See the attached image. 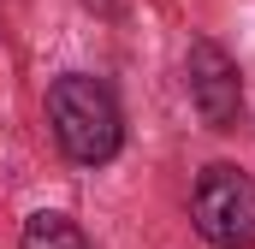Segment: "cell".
<instances>
[{
    "label": "cell",
    "instance_id": "cell-3",
    "mask_svg": "<svg viewBox=\"0 0 255 249\" xmlns=\"http://www.w3.org/2000/svg\"><path fill=\"white\" fill-rule=\"evenodd\" d=\"M184 83H190V101L208 130H232L238 119V101H244V83H238V65L220 42H190V60H184Z\"/></svg>",
    "mask_w": 255,
    "mask_h": 249
},
{
    "label": "cell",
    "instance_id": "cell-4",
    "mask_svg": "<svg viewBox=\"0 0 255 249\" xmlns=\"http://www.w3.org/2000/svg\"><path fill=\"white\" fill-rule=\"evenodd\" d=\"M18 249H89V238H83V226L65 220V214H30Z\"/></svg>",
    "mask_w": 255,
    "mask_h": 249
},
{
    "label": "cell",
    "instance_id": "cell-2",
    "mask_svg": "<svg viewBox=\"0 0 255 249\" xmlns=\"http://www.w3.org/2000/svg\"><path fill=\"white\" fill-rule=\"evenodd\" d=\"M190 220L214 249H255V178L238 166H208L196 178Z\"/></svg>",
    "mask_w": 255,
    "mask_h": 249
},
{
    "label": "cell",
    "instance_id": "cell-1",
    "mask_svg": "<svg viewBox=\"0 0 255 249\" xmlns=\"http://www.w3.org/2000/svg\"><path fill=\"white\" fill-rule=\"evenodd\" d=\"M48 124L60 136L65 160L77 166H107L125 142V119H119V101L101 77H83V71H65L48 89Z\"/></svg>",
    "mask_w": 255,
    "mask_h": 249
}]
</instances>
